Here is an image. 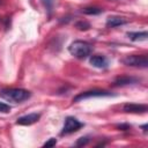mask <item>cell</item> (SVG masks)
Here are the masks:
<instances>
[{"mask_svg": "<svg viewBox=\"0 0 148 148\" xmlns=\"http://www.w3.org/2000/svg\"><path fill=\"white\" fill-rule=\"evenodd\" d=\"M68 51L72 56H74L75 58H79V59H84L87 58L88 56H90L91 51H92V46L84 42V40H74L69 47H68Z\"/></svg>", "mask_w": 148, "mask_h": 148, "instance_id": "cell-2", "label": "cell"}, {"mask_svg": "<svg viewBox=\"0 0 148 148\" xmlns=\"http://www.w3.org/2000/svg\"><path fill=\"white\" fill-rule=\"evenodd\" d=\"M31 96V92L22 88H3L0 90V97L14 103H21L28 99Z\"/></svg>", "mask_w": 148, "mask_h": 148, "instance_id": "cell-1", "label": "cell"}, {"mask_svg": "<svg viewBox=\"0 0 148 148\" xmlns=\"http://www.w3.org/2000/svg\"><path fill=\"white\" fill-rule=\"evenodd\" d=\"M75 27L79 30H88V29H90V23L87 21H79L75 23Z\"/></svg>", "mask_w": 148, "mask_h": 148, "instance_id": "cell-13", "label": "cell"}, {"mask_svg": "<svg viewBox=\"0 0 148 148\" xmlns=\"http://www.w3.org/2000/svg\"><path fill=\"white\" fill-rule=\"evenodd\" d=\"M83 14H87V15H98L103 12V9L98 8V7H86L81 10Z\"/></svg>", "mask_w": 148, "mask_h": 148, "instance_id": "cell-12", "label": "cell"}, {"mask_svg": "<svg viewBox=\"0 0 148 148\" xmlns=\"http://www.w3.org/2000/svg\"><path fill=\"white\" fill-rule=\"evenodd\" d=\"M127 37L131 40L139 42V40H147L148 32L147 31H139V32H127Z\"/></svg>", "mask_w": 148, "mask_h": 148, "instance_id": "cell-11", "label": "cell"}, {"mask_svg": "<svg viewBox=\"0 0 148 148\" xmlns=\"http://www.w3.org/2000/svg\"><path fill=\"white\" fill-rule=\"evenodd\" d=\"M110 96H114L112 92L108 91V90H101V89H92V90H87L83 92H80L79 95H76L73 98V102H80L82 99H87V98H94V97H110Z\"/></svg>", "mask_w": 148, "mask_h": 148, "instance_id": "cell-4", "label": "cell"}, {"mask_svg": "<svg viewBox=\"0 0 148 148\" xmlns=\"http://www.w3.org/2000/svg\"><path fill=\"white\" fill-rule=\"evenodd\" d=\"M123 110L127 113H145L148 111L146 104H135V103H126L123 106Z\"/></svg>", "mask_w": 148, "mask_h": 148, "instance_id": "cell-6", "label": "cell"}, {"mask_svg": "<svg viewBox=\"0 0 148 148\" xmlns=\"http://www.w3.org/2000/svg\"><path fill=\"white\" fill-rule=\"evenodd\" d=\"M89 141H90L89 136H81L80 139H77V141H76V146H77V147L86 146V145H87Z\"/></svg>", "mask_w": 148, "mask_h": 148, "instance_id": "cell-15", "label": "cell"}, {"mask_svg": "<svg viewBox=\"0 0 148 148\" xmlns=\"http://www.w3.org/2000/svg\"><path fill=\"white\" fill-rule=\"evenodd\" d=\"M42 2H43L44 7L46 8V10H47V13H49V15H50V14L52 13V10H53L54 0H42Z\"/></svg>", "mask_w": 148, "mask_h": 148, "instance_id": "cell-14", "label": "cell"}, {"mask_svg": "<svg viewBox=\"0 0 148 148\" xmlns=\"http://www.w3.org/2000/svg\"><path fill=\"white\" fill-rule=\"evenodd\" d=\"M138 81H139V79H136V77L128 76V75H123V76H118L113 81V86L114 87H123V86H128V84L136 83Z\"/></svg>", "mask_w": 148, "mask_h": 148, "instance_id": "cell-8", "label": "cell"}, {"mask_svg": "<svg viewBox=\"0 0 148 148\" xmlns=\"http://www.w3.org/2000/svg\"><path fill=\"white\" fill-rule=\"evenodd\" d=\"M127 22L128 21L125 20L124 17H120V16H111L106 21V27H109V28H116V27L126 24Z\"/></svg>", "mask_w": 148, "mask_h": 148, "instance_id": "cell-10", "label": "cell"}, {"mask_svg": "<svg viewBox=\"0 0 148 148\" xmlns=\"http://www.w3.org/2000/svg\"><path fill=\"white\" fill-rule=\"evenodd\" d=\"M89 61L96 68H105L108 66V60L103 56H98V54L97 56H92V57H90Z\"/></svg>", "mask_w": 148, "mask_h": 148, "instance_id": "cell-9", "label": "cell"}, {"mask_svg": "<svg viewBox=\"0 0 148 148\" xmlns=\"http://www.w3.org/2000/svg\"><path fill=\"white\" fill-rule=\"evenodd\" d=\"M40 118V114L39 113H29V114H25V116H22L20 118H17L16 120V124L17 125H24V126H28V125H32L35 124L36 121H38Z\"/></svg>", "mask_w": 148, "mask_h": 148, "instance_id": "cell-7", "label": "cell"}, {"mask_svg": "<svg viewBox=\"0 0 148 148\" xmlns=\"http://www.w3.org/2000/svg\"><path fill=\"white\" fill-rule=\"evenodd\" d=\"M9 111H10V106L8 104H6V103L0 102V112L1 113H8Z\"/></svg>", "mask_w": 148, "mask_h": 148, "instance_id": "cell-16", "label": "cell"}, {"mask_svg": "<svg viewBox=\"0 0 148 148\" xmlns=\"http://www.w3.org/2000/svg\"><path fill=\"white\" fill-rule=\"evenodd\" d=\"M56 143H57V139L56 138H51V139H49L44 145H43V147H53V146H56Z\"/></svg>", "mask_w": 148, "mask_h": 148, "instance_id": "cell-17", "label": "cell"}, {"mask_svg": "<svg viewBox=\"0 0 148 148\" xmlns=\"http://www.w3.org/2000/svg\"><path fill=\"white\" fill-rule=\"evenodd\" d=\"M118 128L121 130V131H127V130L131 128V125H128V124H120V125H118Z\"/></svg>", "mask_w": 148, "mask_h": 148, "instance_id": "cell-18", "label": "cell"}, {"mask_svg": "<svg viewBox=\"0 0 148 148\" xmlns=\"http://www.w3.org/2000/svg\"><path fill=\"white\" fill-rule=\"evenodd\" d=\"M123 64L131 67L147 68L148 67V58L146 54H131L123 59Z\"/></svg>", "mask_w": 148, "mask_h": 148, "instance_id": "cell-3", "label": "cell"}, {"mask_svg": "<svg viewBox=\"0 0 148 148\" xmlns=\"http://www.w3.org/2000/svg\"><path fill=\"white\" fill-rule=\"evenodd\" d=\"M81 127H83V123H81L80 120H77L74 117H67L65 119V124L61 131V135H67L71 133H74L76 131H79Z\"/></svg>", "mask_w": 148, "mask_h": 148, "instance_id": "cell-5", "label": "cell"}, {"mask_svg": "<svg viewBox=\"0 0 148 148\" xmlns=\"http://www.w3.org/2000/svg\"><path fill=\"white\" fill-rule=\"evenodd\" d=\"M142 127V130L145 131V132H147V127H148V125H143V126H141Z\"/></svg>", "mask_w": 148, "mask_h": 148, "instance_id": "cell-19", "label": "cell"}]
</instances>
